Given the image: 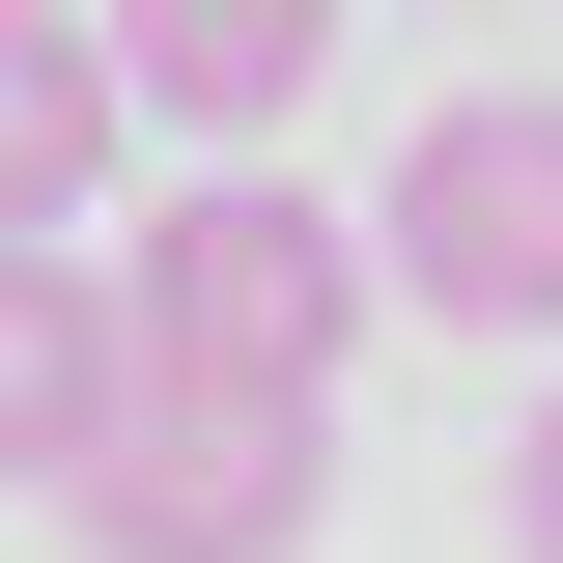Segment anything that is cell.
Instances as JSON below:
<instances>
[{
    "mask_svg": "<svg viewBox=\"0 0 563 563\" xmlns=\"http://www.w3.org/2000/svg\"><path fill=\"white\" fill-rule=\"evenodd\" d=\"M507 536H536V563H563V395H536V422H507Z\"/></svg>",
    "mask_w": 563,
    "mask_h": 563,
    "instance_id": "obj_7",
    "label": "cell"
},
{
    "mask_svg": "<svg viewBox=\"0 0 563 563\" xmlns=\"http://www.w3.org/2000/svg\"><path fill=\"white\" fill-rule=\"evenodd\" d=\"M113 366H141V395H282V422H339V366H366V225L282 198V169H198V198L113 254Z\"/></svg>",
    "mask_w": 563,
    "mask_h": 563,
    "instance_id": "obj_1",
    "label": "cell"
},
{
    "mask_svg": "<svg viewBox=\"0 0 563 563\" xmlns=\"http://www.w3.org/2000/svg\"><path fill=\"white\" fill-rule=\"evenodd\" d=\"M57 507H85V563H310L339 422H282V395H113Z\"/></svg>",
    "mask_w": 563,
    "mask_h": 563,
    "instance_id": "obj_3",
    "label": "cell"
},
{
    "mask_svg": "<svg viewBox=\"0 0 563 563\" xmlns=\"http://www.w3.org/2000/svg\"><path fill=\"white\" fill-rule=\"evenodd\" d=\"M113 29H85V0H0V225H85L113 198Z\"/></svg>",
    "mask_w": 563,
    "mask_h": 563,
    "instance_id": "obj_6",
    "label": "cell"
},
{
    "mask_svg": "<svg viewBox=\"0 0 563 563\" xmlns=\"http://www.w3.org/2000/svg\"><path fill=\"white\" fill-rule=\"evenodd\" d=\"M366 310H451V339H563V85H451L366 198Z\"/></svg>",
    "mask_w": 563,
    "mask_h": 563,
    "instance_id": "obj_2",
    "label": "cell"
},
{
    "mask_svg": "<svg viewBox=\"0 0 563 563\" xmlns=\"http://www.w3.org/2000/svg\"><path fill=\"white\" fill-rule=\"evenodd\" d=\"M339 57V0H113V113H198V141H282Z\"/></svg>",
    "mask_w": 563,
    "mask_h": 563,
    "instance_id": "obj_4",
    "label": "cell"
},
{
    "mask_svg": "<svg viewBox=\"0 0 563 563\" xmlns=\"http://www.w3.org/2000/svg\"><path fill=\"white\" fill-rule=\"evenodd\" d=\"M113 282L57 254V225H0V479H85V422H113Z\"/></svg>",
    "mask_w": 563,
    "mask_h": 563,
    "instance_id": "obj_5",
    "label": "cell"
}]
</instances>
